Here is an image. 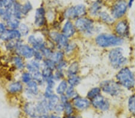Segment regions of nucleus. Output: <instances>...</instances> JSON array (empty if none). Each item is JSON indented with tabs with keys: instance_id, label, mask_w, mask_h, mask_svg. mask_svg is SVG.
I'll list each match as a JSON object with an SVG mask.
<instances>
[{
	"instance_id": "34",
	"label": "nucleus",
	"mask_w": 135,
	"mask_h": 118,
	"mask_svg": "<svg viewBox=\"0 0 135 118\" xmlns=\"http://www.w3.org/2000/svg\"><path fill=\"white\" fill-rule=\"evenodd\" d=\"M32 79L34 81L38 83L41 88L42 89L44 88L46 85V82L44 78H43L41 70L37 71L32 74Z\"/></svg>"
},
{
	"instance_id": "39",
	"label": "nucleus",
	"mask_w": 135,
	"mask_h": 118,
	"mask_svg": "<svg viewBox=\"0 0 135 118\" xmlns=\"http://www.w3.org/2000/svg\"><path fill=\"white\" fill-rule=\"evenodd\" d=\"M42 68H46L55 71L56 63L52 59H44L42 62Z\"/></svg>"
},
{
	"instance_id": "28",
	"label": "nucleus",
	"mask_w": 135,
	"mask_h": 118,
	"mask_svg": "<svg viewBox=\"0 0 135 118\" xmlns=\"http://www.w3.org/2000/svg\"><path fill=\"white\" fill-rule=\"evenodd\" d=\"M69 84L66 78L57 82L55 88V93L58 95H62L66 93V91L69 87Z\"/></svg>"
},
{
	"instance_id": "9",
	"label": "nucleus",
	"mask_w": 135,
	"mask_h": 118,
	"mask_svg": "<svg viewBox=\"0 0 135 118\" xmlns=\"http://www.w3.org/2000/svg\"><path fill=\"white\" fill-rule=\"evenodd\" d=\"M42 94V89L34 80L25 85V89L22 94L24 101H36Z\"/></svg>"
},
{
	"instance_id": "43",
	"label": "nucleus",
	"mask_w": 135,
	"mask_h": 118,
	"mask_svg": "<svg viewBox=\"0 0 135 118\" xmlns=\"http://www.w3.org/2000/svg\"><path fill=\"white\" fill-rule=\"evenodd\" d=\"M41 72H42L43 78L45 79V82L49 79L54 78V71L53 70L50 69L46 68H42V69H41Z\"/></svg>"
},
{
	"instance_id": "50",
	"label": "nucleus",
	"mask_w": 135,
	"mask_h": 118,
	"mask_svg": "<svg viewBox=\"0 0 135 118\" xmlns=\"http://www.w3.org/2000/svg\"><path fill=\"white\" fill-rule=\"evenodd\" d=\"M44 59H45V57H44V56H43L42 51H35L33 59H34L35 60L41 62V63H42V61L44 60Z\"/></svg>"
},
{
	"instance_id": "18",
	"label": "nucleus",
	"mask_w": 135,
	"mask_h": 118,
	"mask_svg": "<svg viewBox=\"0 0 135 118\" xmlns=\"http://www.w3.org/2000/svg\"><path fill=\"white\" fill-rule=\"evenodd\" d=\"M34 52V49L25 42L16 49L13 54L18 55L24 59L26 61H28L33 59Z\"/></svg>"
},
{
	"instance_id": "52",
	"label": "nucleus",
	"mask_w": 135,
	"mask_h": 118,
	"mask_svg": "<svg viewBox=\"0 0 135 118\" xmlns=\"http://www.w3.org/2000/svg\"><path fill=\"white\" fill-rule=\"evenodd\" d=\"M69 100H70L69 98L67 97V96L65 94L60 95V102L62 104L66 103V102H67Z\"/></svg>"
},
{
	"instance_id": "49",
	"label": "nucleus",
	"mask_w": 135,
	"mask_h": 118,
	"mask_svg": "<svg viewBox=\"0 0 135 118\" xmlns=\"http://www.w3.org/2000/svg\"><path fill=\"white\" fill-rule=\"evenodd\" d=\"M64 104H62L60 102L55 107L53 112L56 113V114L63 115H64Z\"/></svg>"
},
{
	"instance_id": "48",
	"label": "nucleus",
	"mask_w": 135,
	"mask_h": 118,
	"mask_svg": "<svg viewBox=\"0 0 135 118\" xmlns=\"http://www.w3.org/2000/svg\"><path fill=\"white\" fill-rule=\"evenodd\" d=\"M13 18V15L12 9L11 8H8V9H6V12L4 13V15L0 19H1V20L6 23L8 20H10V19H12Z\"/></svg>"
},
{
	"instance_id": "13",
	"label": "nucleus",
	"mask_w": 135,
	"mask_h": 118,
	"mask_svg": "<svg viewBox=\"0 0 135 118\" xmlns=\"http://www.w3.org/2000/svg\"><path fill=\"white\" fill-rule=\"evenodd\" d=\"M128 3L126 0H117L110 8V13L115 20L123 19L128 9Z\"/></svg>"
},
{
	"instance_id": "7",
	"label": "nucleus",
	"mask_w": 135,
	"mask_h": 118,
	"mask_svg": "<svg viewBox=\"0 0 135 118\" xmlns=\"http://www.w3.org/2000/svg\"><path fill=\"white\" fill-rule=\"evenodd\" d=\"M88 15V9L84 4H79L68 7L63 11L62 16L65 20L75 21L76 19Z\"/></svg>"
},
{
	"instance_id": "40",
	"label": "nucleus",
	"mask_w": 135,
	"mask_h": 118,
	"mask_svg": "<svg viewBox=\"0 0 135 118\" xmlns=\"http://www.w3.org/2000/svg\"><path fill=\"white\" fill-rule=\"evenodd\" d=\"M65 94L67 96V97L69 98L70 100H73V98H75L76 97L79 95V93H78L77 89H76V88L71 87V86H69V87L67 88Z\"/></svg>"
},
{
	"instance_id": "54",
	"label": "nucleus",
	"mask_w": 135,
	"mask_h": 118,
	"mask_svg": "<svg viewBox=\"0 0 135 118\" xmlns=\"http://www.w3.org/2000/svg\"><path fill=\"white\" fill-rule=\"evenodd\" d=\"M76 114L71 115H63L62 118H76Z\"/></svg>"
},
{
	"instance_id": "5",
	"label": "nucleus",
	"mask_w": 135,
	"mask_h": 118,
	"mask_svg": "<svg viewBox=\"0 0 135 118\" xmlns=\"http://www.w3.org/2000/svg\"><path fill=\"white\" fill-rule=\"evenodd\" d=\"M99 86L102 94L110 97H118L123 91V88L115 79H105L101 81Z\"/></svg>"
},
{
	"instance_id": "21",
	"label": "nucleus",
	"mask_w": 135,
	"mask_h": 118,
	"mask_svg": "<svg viewBox=\"0 0 135 118\" xmlns=\"http://www.w3.org/2000/svg\"><path fill=\"white\" fill-rule=\"evenodd\" d=\"M36 107L38 115L49 114L50 111L47 106V100L41 95L36 101Z\"/></svg>"
},
{
	"instance_id": "24",
	"label": "nucleus",
	"mask_w": 135,
	"mask_h": 118,
	"mask_svg": "<svg viewBox=\"0 0 135 118\" xmlns=\"http://www.w3.org/2000/svg\"><path fill=\"white\" fill-rule=\"evenodd\" d=\"M102 8H103L102 1L97 0V1L93 2L88 8V14L90 17L93 19L95 18H97L99 13L102 11Z\"/></svg>"
},
{
	"instance_id": "14",
	"label": "nucleus",
	"mask_w": 135,
	"mask_h": 118,
	"mask_svg": "<svg viewBox=\"0 0 135 118\" xmlns=\"http://www.w3.org/2000/svg\"><path fill=\"white\" fill-rule=\"evenodd\" d=\"M24 89L25 85L18 79L9 81L6 87L7 94L12 97L22 95Z\"/></svg>"
},
{
	"instance_id": "15",
	"label": "nucleus",
	"mask_w": 135,
	"mask_h": 118,
	"mask_svg": "<svg viewBox=\"0 0 135 118\" xmlns=\"http://www.w3.org/2000/svg\"><path fill=\"white\" fill-rule=\"evenodd\" d=\"M71 101L75 107L76 113L78 114H79V113L87 111L91 108V101L85 96H82L79 94Z\"/></svg>"
},
{
	"instance_id": "19",
	"label": "nucleus",
	"mask_w": 135,
	"mask_h": 118,
	"mask_svg": "<svg viewBox=\"0 0 135 118\" xmlns=\"http://www.w3.org/2000/svg\"><path fill=\"white\" fill-rule=\"evenodd\" d=\"M22 38V36L18 29H8L7 31L0 35V42L4 43L10 41L21 40Z\"/></svg>"
},
{
	"instance_id": "11",
	"label": "nucleus",
	"mask_w": 135,
	"mask_h": 118,
	"mask_svg": "<svg viewBox=\"0 0 135 118\" xmlns=\"http://www.w3.org/2000/svg\"><path fill=\"white\" fill-rule=\"evenodd\" d=\"M47 12L43 6L38 7L35 11L33 20L34 29L40 30L49 26V22L46 17Z\"/></svg>"
},
{
	"instance_id": "46",
	"label": "nucleus",
	"mask_w": 135,
	"mask_h": 118,
	"mask_svg": "<svg viewBox=\"0 0 135 118\" xmlns=\"http://www.w3.org/2000/svg\"><path fill=\"white\" fill-rule=\"evenodd\" d=\"M62 23L58 19H55V20H54L49 23V28L52 30L60 31L62 27Z\"/></svg>"
},
{
	"instance_id": "55",
	"label": "nucleus",
	"mask_w": 135,
	"mask_h": 118,
	"mask_svg": "<svg viewBox=\"0 0 135 118\" xmlns=\"http://www.w3.org/2000/svg\"><path fill=\"white\" fill-rule=\"evenodd\" d=\"M134 0H129V1L128 2V8H131L133 5Z\"/></svg>"
},
{
	"instance_id": "30",
	"label": "nucleus",
	"mask_w": 135,
	"mask_h": 118,
	"mask_svg": "<svg viewBox=\"0 0 135 118\" xmlns=\"http://www.w3.org/2000/svg\"><path fill=\"white\" fill-rule=\"evenodd\" d=\"M102 94V90L100 89V88L99 87V86H95V87L91 88L87 91L85 97L91 101Z\"/></svg>"
},
{
	"instance_id": "42",
	"label": "nucleus",
	"mask_w": 135,
	"mask_h": 118,
	"mask_svg": "<svg viewBox=\"0 0 135 118\" xmlns=\"http://www.w3.org/2000/svg\"><path fill=\"white\" fill-rule=\"evenodd\" d=\"M32 10H33V5L30 1H27L22 4V13L24 18L28 16Z\"/></svg>"
},
{
	"instance_id": "25",
	"label": "nucleus",
	"mask_w": 135,
	"mask_h": 118,
	"mask_svg": "<svg viewBox=\"0 0 135 118\" xmlns=\"http://www.w3.org/2000/svg\"><path fill=\"white\" fill-rule=\"evenodd\" d=\"M78 44L75 41L71 40L67 46L65 47V48L63 50L66 55V59L69 60H72L73 55L78 52Z\"/></svg>"
},
{
	"instance_id": "44",
	"label": "nucleus",
	"mask_w": 135,
	"mask_h": 118,
	"mask_svg": "<svg viewBox=\"0 0 135 118\" xmlns=\"http://www.w3.org/2000/svg\"><path fill=\"white\" fill-rule=\"evenodd\" d=\"M69 62L70 60L67 59H65L64 60H63L58 62V63H56L55 70L66 72L67 68L69 66Z\"/></svg>"
},
{
	"instance_id": "17",
	"label": "nucleus",
	"mask_w": 135,
	"mask_h": 118,
	"mask_svg": "<svg viewBox=\"0 0 135 118\" xmlns=\"http://www.w3.org/2000/svg\"><path fill=\"white\" fill-rule=\"evenodd\" d=\"M22 111L27 118H37L35 101H24L21 106Z\"/></svg>"
},
{
	"instance_id": "51",
	"label": "nucleus",
	"mask_w": 135,
	"mask_h": 118,
	"mask_svg": "<svg viewBox=\"0 0 135 118\" xmlns=\"http://www.w3.org/2000/svg\"><path fill=\"white\" fill-rule=\"evenodd\" d=\"M7 29L8 27L6 22H4V21L2 20H0V35L4 33V32L7 31Z\"/></svg>"
},
{
	"instance_id": "45",
	"label": "nucleus",
	"mask_w": 135,
	"mask_h": 118,
	"mask_svg": "<svg viewBox=\"0 0 135 118\" xmlns=\"http://www.w3.org/2000/svg\"><path fill=\"white\" fill-rule=\"evenodd\" d=\"M54 76L56 82H58L66 78V72L64 71H61V70H55L54 73Z\"/></svg>"
},
{
	"instance_id": "31",
	"label": "nucleus",
	"mask_w": 135,
	"mask_h": 118,
	"mask_svg": "<svg viewBox=\"0 0 135 118\" xmlns=\"http://www.w3.org/2000/svg\"><path fill=\"white\" fill-rule=\"evenodd\" d=\"M59 103L60 95H58L56 94H54L49 99H47V106H48V109L50 113L53 112L55 107Z\"/></svg>"
},
{
	"instance_id": "38",
	"label": "nucleus",
	"mask_w": 135,
	"mask_h": 118,
	"mask_svg": "<svg viewBox=\"0 0 135 118\" xmlns=\"http://www.w3.org/2000/svg\"><path fill=\"white\" fill-rule=\"evenodd\" d=\"M22 22L21 20H19L16 18H13L12 19L6 22L8 29H18Z\"/></svg>"
},
{
	"instance_id": "22",
	"label": "nucleus",
	"mask_w": 135,
	"mask_h": 118,
	"mask_svg": "<svg viewBox=\"0 0 135 118\" xmlns=\"http://www.w3.org/2000/svg\"><path fill=\"white\" fill-rule=\"evenodd\" d=\"M97 19L102 24L107 26L112 27L116 21V20L113 18L111 14L106 11H102L98 16Z\"/></svg>"
},
{
	"instance_id": "53",
	"label": "nucleus",
	"mask_w": 135,
	"mask_h": 118,
	"mask_svg": "<svg viewBox=\"0 0 135 118\" xmlns=\"http://www.w3.org/2000/svg\"><path fill=\"white\" fill-rule=\"evenodd\" d=\"M63 115L56 114L55 113L51 112L49 114V117L48 118H62Z\"/></svg>"
},
{
	"instance_id": "36",
	"label": "nucleus",
	"mask_w": 135,
	"mask_h": 118,
	"mask_svg": "<svg viewBox=\"0 0 135 118\" xmlns=\"http://www.w3.org/2000/svg\"><path fill=\"white\" fill-rule=\"evenodd\" d=\"M64 111L63 115H71L76 114V111L74 107L72 102L71 100H69L64 104Z\"/></svg>"
},
{
	"instance_id": "41",
	"label": "nucleus",
	"mask_w": 135,
	"mask_h": 118,
	"mask_svg": "<svg viewBox=\"0 0 135 118\" xmlns=\"http://www.w3.org/2000/svg\"><path fill=\"white\" fill-rule=\"evenodd\" d=\"M55 93V88L49 86L45 85L44 88L42 89V95L46 99H49L51 96L54 95Z\"/></svg>"
},
{
	"instance_id": "10",
	"label": "nucleus",
	"mask_w": 135,
	"mask_h": 118,
	"mask_svg": "<svg viewBox=\"0 0 135 118\" xmlns=\"http://www.w3.org/2000/svg\"><path fill=\"white\" fill-rule=\"evenodd\" d=\"M113 32L115 35L123 39L129 38L130 35V26L129 21L126 19L117 20L112 26Z\"/></svg>"
},
{
	"instance_id": "4",
	"label": "nucleus",
	"mask_w": 135,
	"mask_h": 118,
	"mask_svg": "<svg viewBox=\"0 0 135 118\" xmlns=\"http://www.w3.org/2000/svg\"><path fill=\"white\" fill-rule=\"evenodd\" d=\"M108 59L111 67L117 70L124 67L128 63L127 57L121 47L111 48L108 53Z\"/></svg>"
},
{
	"instance_id": "47",
	"label": "nucleus",
	"mask_w": 135,
	"mask_h": 118,
	"mask_svg": "<svg viewBox=\"0 0 135 118\" xmlns=\"http://www.w3.org/2000/svg\"><path fill=\"white\" fill-rule=\"evenodd\" d=\"M54 50H54L53 48H52L51 47L47 46L41 51H42L45 59H51L52 55H53L54 54Z\"/></svg>"
},
{
	"instance_id": "33",
	"label": "nucleus",
	"mask_w": 135,
	"mask_h": 118,
	"mask_svg": "<svg viewBox=\"0 0 135 118\" xmlns=\"http://www.w3.org/2000/svg\"><path fill=\"white\" fill-rule=\"evenodd\" d=\"M18 79H19L25 85L33 80V79H32V74L27 71V70H25L20 72V75H19Z\"/></svg>"
},
{
	"instance_id": "12",
	"label": "nucleus",
	"mask_w": 135,
	"mask_h": 118,
	"mask_svg": "<svg viewBox=\"0 0 135 118\" xmlns=\"http://www.w3.org/2000/svg\"><path fill=\"white\" fill-rule=\"evenodd\" d=\"M91 108L100 112H106L110 110L111 107L110 101L107 97L102 94L97 97L91 100Z\"/></svg>"
},
{
	"instance_id": "2",
	"label": "nucleus",
	"mask_w": 135,
	"mask_h": 118,
	"mask_svg": "<svg viewBox=\"0 0 135 118\" xmlns=\"http://www.w3.org/2000/svg\"><path fill=\"white\" fill-rule=\"evenodd\" d=\"M93 38L95 46L102 49L121 47L125 41L123 38L114 33L108 32H102L95 35Z\"/></svg>"
},
{
	"instance_id": "6",
	"label": "nucleus",
	"mask_w": 135,
	"mask_h": 118,
	"mask_svg": "<svg viewBox=\"0 0 135 118\" xmlns=\"http://www.w3.org/2000/svg\"><path fill=\"white\" fill-rule=\"evenodd\" d=\"M35 30L25 38V42L30 45L35 51H42L47 46V38L40 30Z\"/></svg>"
},
{
	"instance_id": "3",
	"label": "nucleus",
	"mask_w": 135,
	"mask_h": 118,
	"mask_svg": "<svg viewBox=\"0 0 135 118\" xmlns=\"http://www.w3.org/2000/svg\"><path fill=\"white\" fill-rule=\"evenodd\" d=\"M115 80L123 89L132 91L135 88V75L129 67L126 66L118 70Z\"/></svg>"
},
{
	"instance_id": "8",
	"label": "nucleus",
	"mask_w": 135,
	"mask_h": 118,
	"mask_svg": "<svg viewBox=\"0 0 135 118\" xmlns=\"http://www.w3.org/2000/svg\"><path fill=\"white\" fill-rule=\"evenodd\" d=\"M47 40L53 42L55 46L56 50H63L71 40L63 35L61 31H54L50 29L46 36Z\"/></svg>"
},
{
	"instance_id": "26",
	"label": "nucleus",
	"mask_w": 135,
	"mask_h": 118,
	"mask_svg": "<svg viewBox=\"0 0 135 118\" xmlns=\"http://www.w3.org/2000/svg\"><path fill=\"white\" fill-rule=\"evenodd\" d=\"M42 63L35 60L33 59L26 61L25 70L32 74L37 71H40L42 69Z\"/></svg>"
},
{
	"instance_id": "37",
	"label": "nucleus",
	"mask_w": 135,
	"mask_h": 118,
	"mask_svg": "<svg viewBox=\"0 0 135 118\" xmlns=\"http://www.w3.org/2000/svg\"><path fill=\"white\" fill-rule=\"evenodd\" d=\"M127 109L128 111L135 116V93L130 95L128 98Z\"/></svg>"
},
{
	"instance_id": "56",
	"label": "nucleus",
	"mask_w": 135,
	"mask_h": 118,
	"mask_svg": "<svg viewBox=\"0 0 135 118\" xmlns=\"http://www.w3.org/2000/svg\"><path fill=\"white\" fill-rule=\"evenodd\" d=\"M76 118H84L82 115H80V114H78V113H76Z\"/></svg>"
},
{
	"instance_id": "32",
	"label": "nucleus",
	"mask_w": 135,
	"mask_h": 118,
	"mask_svg": "<svg viewBox=\"0 0 135 118\" xmlns=\"http://www.w3.org/2000/svg\"><path fill=\"white\" fill-rule=\"evenodd\" d=\"M18 30L21 33L23 39H25V38L32 32L31 28V26H30L28 24H27V23L22 22V21L21 22Z\"/></svg>"
},
{
	"instance_id": "16",
	"label": "nucleus",
	"mask_w": 135,
	"mask_h": 118,
	"mask_svg": "<svg viewBox=\"0 0 135 118\" xmlns=\"http://www.w3.org/2000/svg\"><path fill=\"white\" fill-rule=\"evenodd\" d=\"M60 31L70 40H73L78 35L74 21L70 20H66L62 23Z\"/></svg>"
},
{
	"instance_id": "1",
	"label": "nucleus",
	"mask_w": 135,
	"mask_h": 118,
	"mask_svg": "<svg viewBox=\"0 0 135 118\" xmlns=\"http://www.w3.org/2000/svg\"><path fill=\"white\" fill-rule=\"evenodd\" d=\"M74 24L78 35L86 38H94L97 34L102 33L101 26H97L93 18L90 16H84L74 21Z\"/></svg>"
},
{
	"instance_id": "29",
	"label": "nucleus",
	"mask_w": 135,
	"mask_h": 118,
	"mask_svg": "<svg viewBox=\"0 0 135 118\" xmlns=\"http://www.w3.org/2000/svg\"><path fill=\"white\" fill-rule=\"evenodd\" d=\"M66 79L69 86L73 87L75 88L78 87L82 82V78L80 75H72V76H69L66 77Z\"/></svg>"
},
{
	"instance_id": "35",
	"label": "nucleus",
	"mask_w": 135,
	"mask_h": 118,
	"mask_svg": "<svg viewBox=\"0 0 135 118\" xmlns=\"http://www.w3.org/2000/svg\"><path fill=\"white\" fill-rule=\"evenodd\" d=\"M51 59L55 62L56 63H58L61 61L65 59H66V55L63 50H54V52Z\"/></svg>"
},
{
	"instance_id": "27",
	"label": "nucleus",
	"mask_w": 135,
	"mask_h": 118,
	"mask_svg": "<svg viewBox=\"0 0 135 118\" xmlns=\"http://www.w3.org/2000/svg\"><path fill=\"white\" fill-rule=\"evenodd\" d=\"M12 9L13 18L18 19L19 20H22L24 18L22 13V4H21L19 1L15 2L12 6Z\"/></svg>"
},
{
	"instance_id": "23",
	"label": "nucleus",
	"mask_w": 135,
	"mask_h": 118,
	"mask_svg": "<svg viewBox=\"0 0 135 118\" xmlns=\"http://www.w3.org/2000/svg\"><path fill=\"white\" fill-rule=\"evenodd\" d=\"M80 71V65L79 61L77 60H70L69 66L66 70V77L72 75H79Z\"/></svg>"
},
{
	"instance_id": "20",
	"label": "nucleus",
	"mask_w": 135,
	"mask_h": 118,
	"mask_svg": "<svg viewBox=\"0 0 135 118\" xmlns=\"http://www.w3.org/2000/svg\"><path fill=\"white\" fill-rule=\"evenodd\" d=\"M26 61L24 59L16 54H10V63L15 70L21 72L25 70Z\"/></svg>"
}]
</instances>
